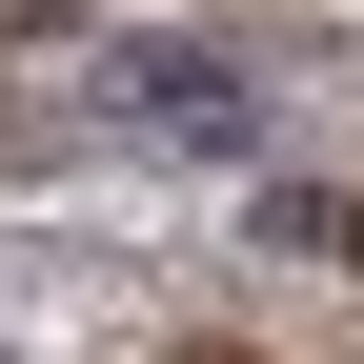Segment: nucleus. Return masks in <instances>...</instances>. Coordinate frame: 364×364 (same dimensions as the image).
I'll return each mask as SVG.
<instances>
[{
  "label": "nucleus",
  "instance_id": "nucleus-1",
  "mask_svg": "<svg viewBox=\"0 0 364 364\" xmlns=\"http://www.w3.org/2000/svg\"><path fill=\"white\" fill-rule=\"evenodd\" d=\"M102 102H122V142H162V162H263V81L223 61V41H102Z\"/></svg>",
  "mask_w": 364,
  "mask_h": 364
},
{
  "label": "nucleus",
  "instance_id": "nucleus-2",
  "mask_svg": "<svg viewBox=\"0 0 364 364\" xmlns=\"http://www.w3.org/2000/svg\"><path fill=\"white\" fill-rule=\"evenodd\" d=\"M182 364H263V344H182Z\"/></svg>",
  "mask_w": 364,
  "mask_h": 364
},
{
  "label": "nucleus",
  "instance_id": "nucleus-3",
  "mask_svg": "<svg viewBox=\"0 0 364 364\" xmlns=\"http://www.w3.org/2000/svg\"><path fill=\"white\" fill-rule=\"evenodd\" d=\"M344 263H364V203H344Z\"/></svg>",
  "mask_w": 364,
  "mask_h": 364
},
{
  "label": "nucleus",
  "instance_id": "nucleus-4",
  "mask_svg": "<svg viewBox=\"0 0 364 364\" xmlns=\"http://www.w3.org/2000/svg\"><path fill=\"white\" fill-rule=\"evenodd\" d=\"M0 364H21V344H0Z\"/></svg>",
  "mask_w": 364,
  "mask_h": 364
}]
</instances>
